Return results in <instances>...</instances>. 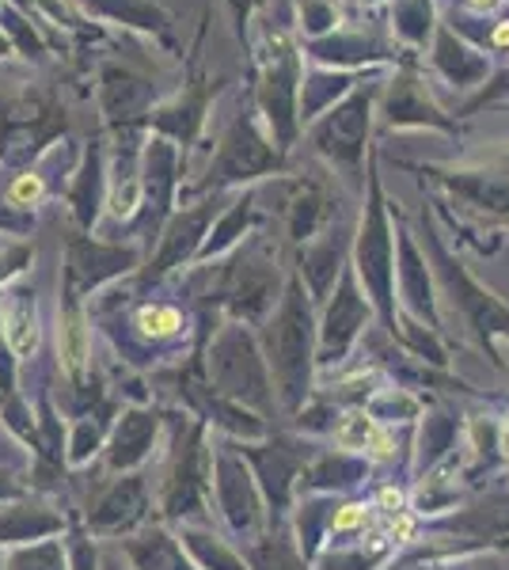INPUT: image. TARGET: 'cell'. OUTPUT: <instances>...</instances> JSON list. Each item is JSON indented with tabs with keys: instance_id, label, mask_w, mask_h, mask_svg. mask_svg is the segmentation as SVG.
Here are the masks:
<instances>
[{
	"instance_id": "20",
	"label": "cell",
	"mask_w": 509,
	"mask_h": 570,
	"mask_svg": "<svg viewBox=\"0 0 509 570\" xmlns=\"http://www.w3.org/2000/svg\"><path fill=\"white\" fill-rule=\"evenodd\" d=\"M134 263L129 252H115V247H99V244H77L72 247V274H80L85 282H96L104 274L126 271Z\"/></svg>"
},
{
	"instance_id": "14",
	"label": "cell",
	"mask_w": 509,
	"mask_h": 570,
	"mask_svg": "<svg viewBox=\"0 0 509 570\" xmlns=\"http://www.w3.org/2000/svg\"><path fill=\"white\" fill-rule=\"evenodd\" d=\"M209 217H213V206H202V209H190V214L175 217L172 228L164 233V244H160V252H156L153 271L164 274V271H172V266H179L183 259H187V255L194 252V244L206 236Z\"/></svg>"
},
{
	"instance_id": "34",
	"label": "cell",
	"mask_w": 509,
	"mask_h": 570,
	"mask_svg": "<svg viewBox=\"0 0 509 570\" xmlns=\"http://www.w3.org/2000/svg\"><path fill=\"white\" fill-rule=\"evenodd\" d=\"M502 449H506V456H509V426H506V434H502Z\"/></svg>"
},
{
	"instance_id": "29",
	"label": "cell",
	"mask_w": 509,
	"mask_h": 570,
	"mask_svg": "<svg viewBox=\"0 0 509 570\" xmlns=\"http://www.w3.org/2000/svg\"><path fill=\"white\" fill-rule=\"evenodd\" d=\"M61 357L69 370H80V362H85V324H80V316H69L61 327Z\"/></svg>"
},
{
	"instance_id": "7",
	"label": "cell",
	"mask_w": 509,
	"mask_h": 570,
	"mask_svg": "<svg viewBox=\"0 0 509 570\" xmlns=\"http://www.w3.org/2000/svg\"><path fill=\"white\" fill-rule=\"evenodd\" d=\"M430 236V247H433V259H438L441 266V274H446V282H449V289L457 293V301L468 308V316H471V324H476L483 335H490V331H509V312L498 305V301H490L483 289H479L476 282L468 278L464 271H460L457 263L446 255V247H441L438 240H433V233H425Z\"/></svg>"
},
{
	"instance_id": "36",
	"label": "cell",
	"mask_w": 509,
	"mask_h": 570,
	"mask_svg": "<svg viewBox=\"0 0 509 570\" xmlns=\"http://www.w3.org/2000/svg\"><path fill=\"white\" fill-rule=\"evenodd\" d=\"M369 4H376V0H369Z\"/></svg>"
},
{
	"instance_id": "23",
	"label": "cell",
	"mask_w": 509,
	"mask_h": 570,
	"mask_svg": "<svg viewBox=\"0 0 509 570\" xmlns=\"http://www.w3.org/2000/svg\"><path fill=\"white\" fill-rule=\"evenodd\" d=\"M198 494H202V472H198V453H194V456H187V464L175 472L172 491H168V510L190 513L194 505H198Z\"/></svg>"
},
{
	"instance_id": "3",
	"label": "cell",
	"mask_w": 509,
	"mask_h": 570,
	"mask_svg": "<svg viewBox=\"0 0 509 570\" xmlns=\"http://www.w3.org/2000/svg\"><path fill=\"white\" fill-rule=\"evenodd\" d=\"M358 271L384 316H392V236H388V214L376 171L369 179V206L358 233Z\"/></svg>"
},
{
	"instance_id": "16",
	"label": "cell",
	"mask_w": 509,
	"mask_h": 570,
	"mask_svg": "<svg viewBox=\"0 0 509 570\" xmlns=\"http://www.w3.org/2000/svg\"><path fill=\"white\" fill-rule=\"evenodd\" d=\"M88 4H96L99 16H107V20L115 23H126L134 27V31H153V35H168V12H164L156 0H88Z\"/></svg>"
},
{
	"instance_id": "22",
	"label": "cell",
	"mask_w": 509,
	"mask_h": 570,
	"mask_svg": "<svg viewBox=\"0 0 509 570\" xmlns=\"http://www.w3.org/2000/svg\"><path fill=\"white\" fill-rule=\"evenodd\" d=\"M400 255H403V266H400V274H403V293H407V301H411L419 312H433V301H430V278H425V266L419 263V252H414V244L400 240Z\"/></svg>"
},
{
	"instance_id": "19",
	"label": "cell",
	"mask_w": 509,
	"mask_h": 570,
	"mask_svg": "<svg viewBox=\"0 0 509 570\" xmlns=\"http://www.w3.org/2000/svg\"><path fill=\"white\" fill-rule=\"evenodd\" d=\"M4 335L16 354H31L39 343V320H35V293H12L4 308Z\"/></svg>"
},
{
	"instance_id": "17",
	"label": "cell",
	"mask_w": 509,
	"mask_h": 570,
	"mask_svg": "<svg viewBox=\"0 0 509 570\" xmlns=\"http://www.w3.org/2000/svg\"><path fill=\"white\" fill-rule=\"evenodd\" d=\"M217 487H221V499H225V510L233 518V525H252L255 521V491L247 472L236 461H221L217 468Z\"/></svg>"
},
{
	"instance_id": "25",
	"label": "cell",
	"mask_w": 509,
	"mask_h": 570,
	"mask_svg": "<svg viewBox=\"0 0 509 570\" xmlns=\"http://www.w3.org/2000/svg\"><path fill=\"white\" fill-rule=\"evenodd\" d=\"M339 441L346 449L376 445V453H381V456L388 453V441H384V434H376V426H373V419H369V415H350L346 422H342Z\"/></svg>"
},
{
	"instance_id": "31",
	"label": "cell",
	"mask_w": 509,
	"mask_h": 570,
	"mask_svg": "<svg viewBox=\"0 0 509 570\" xmlns=\"http://www.w3.org/2000/svg\"><path fill=\"white\" fill-rule=\"evenodd\" d=\"M225 4H228V16H233L236 35H239V39H247V27H252V16H255V8L263 4V0H225Z\"/></svg>"
},
{
	"instance_id": "24",
	"label": "cell",
	"mask_w": 509,
	"mask_h": 570,
	"mask_svg": "<svg viewBox=\"0 0 509 570\" xmlns=\"http://www.w3.org/2000/svg\"><path fill=\"white\" fill-rule=\"evenodd\" d=\"M335 271H339V236H335V240H327V244H320L316 252L304 259V274H309V282H312V289H316V293L327 289V282L335 278Z\"/></svg>"
},
{
	"instance_id": "12",
	"label": "cell",
	"mask_w": 509,
	"mask_h": 570,
	"mask_svg": "<svg viewBox=\"0 0 509 570\" xmlns=\"http://www.w3.org/2000/svg\"><path fill=\"white\" fill-rule=\"evenodd\" d=\"M358 88V72L346 69H316L309 77H301V96H297V115L301 122H316L320 115H327L339 99H346Z\"/></svg>"
},
{
	"instance_id": "10",
	"label": "cell",
	"mask_w": 509,
	"mask_h": 570,
	"mask_svg": "<svg viewBox=\"0 0 509 570\" xmlns=\"http://www.w3.org/2000/svg\"><path fill=\"white\" fill-rule=\"evenodd\" d=\"M384 115L392 126H449L446 115L430 104L425 85H419L414 72H395L392 85H388Z\"/></svg>"
},
{
	"instance_id": "1",
	"label": "cell",
	"mask_w": 509,
	"mask_h": 570,
	"mask_svg": "<svg viewBox=\"0 0 509 570\" xmlns=\"http://www.w3.org/2000/svg\"><path fill=\"white\" fill-rule=\"evenodd\" d=\"M271 46H266L263 58V77H258V110H263L266 126H271V137L277 149H290L293 137L301 130V115H297V96H301V53L285 42V35H266Z\"/></svg>"
},
{
	"instance_id": "30",
	"label": "cell",
	"mask_w": 509,
	"mask_h": 570,
	"mask_svg": "<svg viewBox=\"0 0 509 570\" xmlns=\"http://www.w3.org/2000/svg\"><path fill=\"white\" fill-rule=\"evenodd\" d=\"M137 324L149 331V335H172V331H179V312L156 305V308H145Z\"/></svg>"
},
{
	"instance_id": "27",
	"label": "cell",
	"mask_w": 509,
	"mask_h": 570,
	"mask_svg": "<svg viewBox=\"0 0 509 570\" xmlns=\"http://www.w3.org/2000/svg\"><path fill=\"white\" fill-rule=\"evenodd\" d=\"M129 505H141V487H137V483H126V491L110 494V499L104 502V510L96 513V521H99V525H110L115 518H123V521L134 518L137 510H129Z\"/></svg>"
},
{
	"instance_id": "32",
	"label": "cell",
	"mask_w": 509,
	"mask_h": 570,
	"mask_svg": "<svg viewBox=\"0 0 509 570\" xmlns=\"http://www.w3.org/2000/svg\"><path fill=\"white\" fill-rule=\"evenodd\" d=\"M39 195H42V179L39 176H20V179H16V187H12L16 202H23V206H27V202H35Z\"/></svg>"
},
{
	"instance_id": "8",
	"label": "cell",
	"mask_w": 509,
	"mask_h": 570,
	"mask_svg": "<svg viewBox=\"0 0 509 570\" xmlns=\"http://www.w3.org/2000/svg\"><path fill=\"white\" fill-rule=\"evenodd\" d=\"M213 365H217V376L228 392L247 395V400H263V370H258V357L252 351L239 331H225L213 351Z\"/></svg>"
},
{
	"instance_id": "28",
	"label": "cell",
	"mask_w": 509,
	"mask_h": 570,
	"mask_svg": "<svg viewBox=\"0 0 509 570\" xmlns=\"http://www.w3.org/2000/svg\"><path fill=\"white\" fill-rule=\"evenodd\" d=\"M247 214H252V202H236L233 214H228L225 220H221V228H217V233H213V236H217V240H209V244H206V255H213V252H225V247L233 244L239 233H244Z\"/></svg>"
},
{
	"instance_id": "33",
	"label": "cell",
	"mask_w": 509,
	"mask_h": 570,
	"mask_svg": "<svg viewBox=\"0 0 509 570\" xmlns=\"http://www.w3.org/2000/svg\"><path fill=\"white\" fill-rule=\"evenodd\" d=\"M358 521H361V510L358 505H346V513L335 518V529H350V525H358Z\"/></svg>"
},
{
	"instance_id": "9",
	"label": "cell",
	"mask_w": 509,
	"mask_h": 570,
	"mask_svg": "<svg viewBox=\"0 0 509 570\" xmlns=\"http://www.w3.org/2000/svg\"><path fill=\"white\" fill-rule=\"evenodd\" d=\"M433 69H438L449 85L476 88L487 80L490 61H487V53H479L476 46H468L464 39H460L452 27L441 23L438 31H433Z\"/></svg>"
},
{
	"instance_id": "6",
	"label": "cell",
	"mask_w": 509,
	"mask_h": 570,
	"mask_svg": "<svg viewBox=\"0 0 509 570\" xmlns=\"http://www.w3.org/2000/svg\"><path fill=\"white\" fill-rule=\"evenodd\" d=\"M153 80L134 72L129 66H107L104 69V110L115 130H134L153 107Z\"/></svg>"
},
{
	"instance_id": "21",
	"label": "cell",
	"mask_w": 509,
	"mask_h": 570,
	"mask_svg": "<svg viewBox=\"0 0 509 570\" xmlns=\"http://www.w3.org/2000/svg\"><path fill=\"white\" fill-rule=\"evenodd\" d=\"M153 434H156V419H149V415H126L123 430H118V438H115V464L141 461L145 449L153 445Z\"/></svg>"
},
{
	"instance_id": "5",
	"label": "cell",
	"mask_w": 509,
	"mask_h": 570,
	"mask_svg": "<svg viewBox=\"0 0 509 570\" xmlns=\"http://www.w3.org/2000/svg\"><path fill=\"white\" fill-rule=\"evenodd\" d=\"M282 164V149L274 141H266L258 134L255 118L239 115L228 134L221 137L217 160L209 168V183H228V179H252L263 176V171H274Z\"/></svg>"
},
{
	"instance_id": "2",
	"label": "cell",
	"mask_w": 509,
	"mask_h": 570,
	"mask_svg": "<svg viewBox=\"0 0 509 570\" xmlns=\"http://www.w3.org/2000/svg\"><path fill=\"white\" fill-rule=\"evenodd\" d=\"M373 96L376 88H354L346 99H339L327 115H320L312 122V145L327 156L331 164H339L350 179H358L361 156H365L369 141V122H373Z\"/></svg>"
},
{
	"instance_id": "4",
	"label": "cell",
	"mask_w": 509,
	"mask_h": 570,
	"mask_svg": "<svg viewBox=\"0 0 509 570\" xmlns=\"http://www.w3.org/2000/svg\"><path fill=\"white\" fill-rule=\"evenodd\" d=\"M309 327H312L309 305H304V297H301V285L293 282L282 301V312H277V320H274V331H271L274 370L282 376L290 400H297L304 389V376H309V338H312Z\"/></svg>"
},
{
	"instance_id": "26",
	"label": "cell",
	"mask_w": 509,
	"mask_h": 570,
	"mask_svg": "<svg viewBox=\"0 0 509 570\" xmlns=\"http://www.w3.org/2000/svg\"><path fill=\"white\" fill-rule=\"evenodd\" d=\"M301 27H304V35H312V42L331 35L339 27L335 4H327V0H301Z\"/></svg>"
},
{
	"instance_id": "11",
	"label": "cell",
	"mask_w": 509,
	"mask_h": 570,
	"mask_svg": "<svg viewBox=\"0 0 509 570\" xmlns=\"http://www.w3.org/2000/svg\"><path fill=\"white\" fill-rule=\"evenodd\" d=\"M206 107H209V88L202 77L190 80V88H183V96L175 99V104L160 107L153 115V126L160 137H168L175 145H187L194 134H198V126L206 122Z\"/></svg>"
},
{
	"instance_id": "15",
	"label": "cell",
	"mask_w": 509,
	"mask_h": 570,
	"mask_svg": "<svg viewBox=\"0 0 509 570\" xmlns=\"http://www.w3.org/2000/svg\"><path fill=\"white\" fill-rule=\"evenodd\" d=\"M361 320H365V305H361L354 282H342L335 305H331V316H327V331H323V351L327 354H339L342 346L354 338V331L361 327Z\"/></svg>"
},
{
	"instance_id": "13",
	"label": "cell",
	"mask_w": 509,
	"mask_h": 570,
	"mask_svg": "<svg viewBox=\"0 0 509 570\" xmlns=\"http://www.w3.org/2000/svg\"><path fill=\"white\" fill-rule=\"evenodd\" d=\"M309 53L323 66H339V69H354V66H376L388 61V46L365 39V35H346V31H331L309 46Z\"/></svg>"
},
{
	"instance_id": "35",
	"label": "cell",
	"mask_w": 509,
	"mask_h": 570,
	"mask_svg": "<svg viewBox=\"0 0 509 570\" xmlns=\"http://www.w3.org/2000/svg\"><path fill=\"white\" fill-rule=\"evenodd\" d=\"M471 4H476V8H487V4H495V0H471Z\"/></svg>"
},
{
	"instance_id": "18",
	"label": "cell",
	"mask_w": 509,
	"mask_h": 570,
	"mask_svg": "<svg viewBox=\"0 0 509 570\" xmlns=\"http://www.w3.org/2000/svg\"><path fill=\"white\" fill-rule=\"evenodd\" d=\"M392 31L411 50H425L433 35V4L430 0H392Z\"/></svg>"
}]
</instances>
